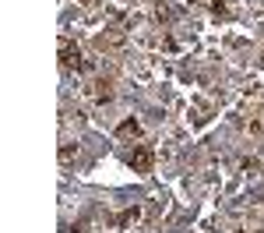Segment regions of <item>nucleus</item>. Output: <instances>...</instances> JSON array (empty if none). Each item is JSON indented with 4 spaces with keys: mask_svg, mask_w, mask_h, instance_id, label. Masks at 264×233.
Listing matches in <instances>:
<instances>
[{
    "mask_svg": "<svg viewBox=\"0 0 264 233\" xmlns=\"http://www.w3.org/2000/svg\"><path fill=\"white\" fill-rule=\"evenodd\" d=\"M127 162H131L134 173H148V170H152V162H155V155H152V149H148V145H137V149L127 155Z\"/></svg>",
    "mask_w": 264,
    "mask_h": 233,
    "instance_id": "nucleus-1",
    "label": "nucleus"
},
{
    "mask_svg": "<svg viewBox=\"0 0 264 233\" xmlns=\"http://www.w3.org/2000/svg\"><path fill=\"white\" fill-rule=\"evenodd\" d=\"M60 64H64L67 71H81L85 68V60H81V50L74 46V43H60Z\"/></svg>",
    "mask_w": 264,
    "mask_h": 233,
    "instance_id": "nucleus-2",
    "label": "nucleus"
},
{
    "mask_svg": "<svg viewBox=\"0 0 264 233\" xmlns=\"http://www.w3.org/2000/svg\"><path fill=\"white\" fill-rule=\"evenodd\" d=\"M88 95H92L95 103H109V99H113V85H109V81H92V85H88Z\"/></svg>",
    "mask_w": 264,
    "mask_h": 233,
    "instance_id": "nucleus-3",
    "label": "nucleus"
},
{
    "mask_svg": "<svg viewBox=\"0 0 264 233\" xmlns=\"http://www.w3.org/2000/svg\"><path fill=\"white\" fill-rule=\"evenodd\" d=\"M117 135H120V138H137V135H141V124L131 117V120H124V124L117 127Z\"/></svg>",
    "mask_w": 264,
    "mask_h": 233,
    "instance_id": "nucleus-4",
    "label": "nucleus"
},
{
    "mask_svg": "<svg viewBox=\"0 0 264 233\" xmlns=\"http://www.w3.org/2000/svg\"><path fill=\"white\" fill-rule=\"evenodd\" d=\"M137 219H141V209L134 205V209H127V212L117 216V226H131V223H137Z\"/></svg>",
    "mask_w": 264,
    "mask_h": 233,
    "instance_id": "nucleus-5",
    "label": "nucleus"
},
{
    "mask_svg": "<svg viewBox=\"0 0 264 233\" xmlns=\"http://www.w3.org/2000/svg\"><path fill=\"white\" fill-rule=\"evenodd\" d=\"M60 159H64V162H70V159H74V149H70V145H64V149H60Z\"/></svg>",
    "mask_w": 264,
    "mask_h": 233,
    "instance_id": "nucleus-6",
    "label": "nucleus"
}]
</instances>
